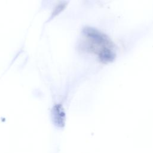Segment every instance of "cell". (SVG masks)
<instances>
[{
	"label": "cell",
	"mask_w": 153,
	"mask_h": 153,
	"mask_svg": "<svg viewBox=\"0 0 153 153\" xmlns=\"http://www.w3.org/2000/svg\"><path fill=\"white\" fill-rule=\"evenodd\" d=\"M65 7V4H59L57 7H56L54 11L53 12V16H56L57 15V14H59L61 11H62L64 8V7Z\"/></svg>",
	"instance_id": "1"
}]
</instances>
